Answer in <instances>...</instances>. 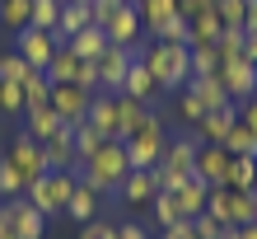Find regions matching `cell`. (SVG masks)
<instances>
[{
	"mask_svg": "<svg viewBox=\"0 0 257 239\" xmlns=\"http://www.w3.org/2000/svg\"><path fill=\"white\" fill-rule=\"evenodd\" d=\"M187 24H192V47H215L220 33H224V24H220V14H215V10L196 14V19H187Z\"/></svg>",
	"mask_w": 257,
	"mask_h": 239,
	"instance_id": "28",
	"label": "cell"
},
{
	"mask_svg": "<svg viewBox=\"0 0 257 239\" xmlns=\"http://www.w3.org/2000/svg\"><path fill=\"white\" fill-rule=\"evenodd\" d=\"M155 113L150 103H141V99H131V94H117V141H126L136 127L145 122V117Z\"/></svg>",
	"mask_w": 257,
	"mask_h": 239,
	"instance_id": "21",
	"label": "cell"
},
{
	"mask_svg": "<svg viewBox=\"0 0 257 239\" xmlns=\"http://www.w3.org/2000/svg\"><path fill=\"white\" fill-rule=\"evenodd\" d=\"M131 61H136V52L131 47H103V56L94 61V70H98V89H108V94H117L122 89V80H126V70H131ZM94 89V94H98Z\"/></svg>",
	"mask_w": 257,
	"mask_h": 239,
	"instance_id": "9",
	"label": "cell"
},
{
	"mask_svg": "<svg viewBox=\"0 0 257 239\" xmlns=\"http://www.w3.org/2000/svg\"><path fill=\"white\" fill-rule=\"evenodd\" d=\"M42 160H47V174H52V169H75V164H80V150H75V131L61 127L56 136H47V141H42Z\"/></svg>",
	"mask_w": 257,
	"mask_h": 239,
	"instance_id": "14",
	"label": "cell"
},
{
	"mask_svg": "<svg viewBox=\"0 0 257 239\" xmlns=\"http://www.w3.org/2000/svg\"><path fill=\"white\" fill-rule=\"evenodd\" d=\"M108 239H117V225H112V234H108Z\"/></svg>",
	"mask_w": 257,
	"mask_h": 239,
	"instance_id": "52",
	"label": "cell"
},
{
	"mask_svg": "<svg viewBox=\"0 0 257 239\" xmlns=\"http://www.w3.org/2000/svg\"><path fill=\"white\" fill-rule=\"evenodd\" d=\"M187 89L206 103V108H224V103H234L229 94H224V80H220V75H192V85H187Z\"/></svg>",
	"mask_w": 257,
	"mask_h": 239,
	"instance_id": "27",
	"label": "cell"
},
{
	"mask_svg": "<svg viewBox=\"0 0 257 239\" xmlns=\"http://www.w3.org/2000/svg\"><path fill=\"white\" fill-rule=\"evenodd\" d=\"M0 28L14 38L24 28H33V0H0Z\"/></svg>",
	"mask_w": 257,
	"mask_h": 239,
	"instance_id": "23",
	"label": "cell"
},
{
	"mask_svg": "<svg viewBox=\"0 0 257 239\" xmlns=\"http://www.w3.org/2000/svg\"><path fill=\"white\" fill-rule=\"evenodd\" d=\"M117 94H131V99H141V103H155L159 85H155V75H150L141 61H131V70H126V80H122V89H117Z\"/></svg>",
	"mask_w": 257,
	"mask_h": 239,
	"instance_id": "24",
	"label": "cell"
},
{
	"mask_svg": "<svg viewBox=\"0 0 257 239\" xmlns=\"http://www.w3.org/2000/svg\"><path fill=\"white\" fill-rule=\"evenodd\" d=\"M126 174H131V160H126V145L117 141V136H108L89 160L75 164V178L89 183L94 192H103V197H117V188H122Z\"/></svg>",
	"mask_w": 257,
	"mask_h": 239,
	"instance_id": "2",
	"label": "cell"
},
{
	"mask_svg": "<svg viewBox=\"0 0 257 239\" xmlns=\"http://www.w3.org/2000/svg\"><path fill=\"white\" fill-rule=\"evenodd\" d=\"M150 216H155V230H169V225H178V220H183V211H178V202H173V192H155Z\"/></svg>",
	"mask_w": 257,
	"mask_h": 239,
	"instance_id": "31",
	"label": "cell"
},
{
	"mask_svg": "<svg viewBox=\"0 0 257 239\" xmlns=\"http://www.w3.org/2000/svg\"><path fill=\"white\" fill-rule=\"evenodd\" d=\"M103 141H108V136H103L98 127H89V122H84V127H75V150H80V160H89Z\"/></svg>",
	"mask_w": 257,
	"mask_h": 239,
	"instance_id": "42",
	"label": "cell"
},
{
	"mask_svg": "<svg viewBox=\"0 0 257 239\" xmlns=\"http://www.w3.org/2000/svg\"><path fill=\"white\" fill-rule=\"evenodd\" d=\"M131 5H136V0H131Z\"/></svg>",
	"mask_w": 257,
	"mask_h": 239,
	"instance_id": "53",
	"label": "cell"
},
{
	"mask_svg": "<svg viewBox=\"0 0 257 239\" xmlns=\"http://www.w3.org/2000/svg\"><path fill=\"white\" fill-rule=\"evenodd\" d=\"M89 89L84 85H52V108H56V117L75 131V127H84V117H89Z\"/></svg>",
	"mask_w": 257,
	"mask_h": 239,
	"instance_id": "7",
	"label": "cell"
},
{
	"mask_svg": "<svg viewBox=\"0 0 257 239\" xmlns=\"http://www.w3.org/2000/svg\"><path fill=\"white\" fill-rule=\"evenodd\" d=\"M28 70H33V66H28L14 47H10V52L0 47V80H5V85H24V75H28Z\"/></svg>",
	"mask_w": 257,
	"mask_h": 239,
	"instance_id": "34",
	"label": "cell"
},
{
	"mask_svg": "<svg viewBox=\"0 0 257 239\" xmlns=\"http://www.w3.org/2000/svg\"><path fill=\"white\" fill-rule=\"evenodd\" d=\"M117 239H150V230L136 225V220H122V225H117Z\"/></svg>",
	"mask_w": 257,
	"mask_h": 239,
	"instance_id": "48",
	"label": "cell"
},
{
	"mask_svg": "<svg viewBox=\"0 0 257 239\" xmlns=\"http://www.w3.org/2000/svg\"><path fill=\"white\" fill-rule=\"evenodd\" d=\"M141 10V24H145V38H159L164 28L178 19V0H136Z\"/></svg>",
	"mask_w": 257,
	"mask_h": 239,
	"instance_id": "16",
	"label": "cell"
},
{
	"mask_svg": "<svg viewBox=\"0 0 257 239\" xmlns=\"http://www.w3.org/2000/svg\"><path fill=\"white\" fill-rule=\"evenodd\" d=\"M215 52H220V66L224 61H238V56L248 52V33H243V28H224L220 42H215Z\"/></svg>",
	"mask_w": 257,
	"mask_h": 239,
	"instance_id": "33",
	"label": "cell"
},
{
	"mask_svg": "<svg viewBox=\"0 0 257 239\" xmlns=\"http://www.w3.org/2000/svg\"><path fill=\"white\" fill-rule=\"evenodd\" d=\"M196 150H201V141L192 136H169V145H164V169H173V174H192V164H196Z\"/></svg>",
	"mask_w": 257,
	"mask_h": 239,
	"instance_id": "15",
	"label": "cell"
},
{
	"mask_svg": "<svg viewBox=\"0 0 257 239\" xmlns=\"http://www.w3.org/2000/svg\"><path fill=\"white\" fill-rule=\"evenodd\" d=\"M98 206H103V192H94L89 183H75V197L66 202V216L84 225V220H94V216H98Z\"/></svg>",
	"mask_w": 257,
	"mask_h": 239,
	"instance_id": "25",
	"label": "cell"
},
{
	"mask_svg": "<svg viewBox=\"0 0 257 239\" xmlns=\"http://www.w3.org/2000/svg\"><path fill=\"white\" fill-rule=\"evenodd\" d=\"M89 24H94V19H89V5H61V19H56L52 33L66 42V38H75V33H80V28H89Z\"/></svg>",
	"mask_w": 257,
	"mask_h": 239,
	"instance_id": "30",
	"label": "cell"
},
{
	"mask_svg": "<svg viewBox=\"0 0 257 239\" xmlns=\"http://www.w3.org/2000/svg\"><path fill=\"white\" fill-rule=\"evenodd\" d=\"M224 150H229V155H257V136H252L243 122H234L229 136H224Z\"/></svg>",
	"mask_w": 257,
	"mask_h": 239,
	"instance_id": "36",
	"label": "cell"
},
{
	"mask_svg": "<svg viewBox=\"0 0 257 239\" xmlns=\"http://www.w3.org/2000/svg\"><path fill=\"white\" fill-rule=\"evenodd\" d=\"M192 234H196V239H220V234H224V225H220L210 211H201V216H192Z\"/></svg>",
	"mask_w": 257,
	"mask_h": 239,
	"instance_id": "43",
	"label": "cell"
},
{
	"mask_svg": "<svg viewBox=\"0 0 257 239\" xmlns=\"http://www.w3.org/2000/svg\"><path fill=\"white\" fill-rule=\"evenodd\" d=\"M24 103L33 108V103H52V80H47V70H28L24 75Z\"/></svg>",
	"mask_w": 257,
	"mask_h": 239,
	"instance_id": "32",
	"label": "cell"
},
{
	"mask_svg": "<svg viewBox=\"0 0 257 239\" xmlns=\"http://www.w3.org/2000/svg\"><path fill=\"white\" fill-rule=\"evenodd\" d=\"M229 150H224V145H201V150H196V164H192V174L201 178L206 188H224L229 183Z\"/></svg>",
	"mask_w": 257,
	"mask_h": 239,
	"instance_id": "10",
	"label": "cell"
},
{
	"mask_svg": "<svg viewBox=\"0 0 257 239\" xmlns=\"http://www.w3.org/2000/svg\"><path fill=\"white\" fill-rule=\"evenodd\" d=\"M103 33H108V42L112 47H131L136 52V42L145 38V24H141V10L131 5V0H122L108 19H103Z\"/></svg>",
	"mask_w": 257,
	"mask_h": 239,
	"instance_id": "5",
	"label": "cell"
},
{
	"mask_svg": "<svg viewBox=\"0 0 257 239\" xmlns=\"http://www.w3.org/2000/svg\"><path fill=\"white\" fill-rule=\"evenodd\" d=\"M5 216H10V230L19 239H42L47 216H42L38 206H28V197H5Z\"/></svg>",
	"mask_w": 257,
	"mask_h": 239,
	"instance_id": "13",
	"label": "cell"
},
{
	"mask_svg": "<svg viewBox=\"0 0 257 239\" xmlns=\"http://www.w3.org/2000/svg\"><path fill=\"white\" fill-rule=\"evenodd\" d=\"M155 174H150V169H131L126 178H122V188H117V197H122L126 206H150V202H155Z\"/></svg>",
	"mask_w": 257,
	"mask_h": 239,
	"instance_id": "19",
	"label": "cell"
},
{
	"mask_svg": "<svg viewBox=\"0 0 257 239\" xmlns=\"http://www.w3.org/2000/svg\"><path fill=\"white\" fill-rule=\"evenodd\" d=\"M5 160L19 169V178L24 183H33V178H42L47 174V160H42V145L28 136V131H19V136L10 141V150H5Z\"/></svg>",
	"mask_w": 257,
	"mask_h": 239,
	"instance_id": "8",
	"label": "cell"
},
{
	"mask_svg": "<svg viewBox=\"0 0 257 239\" xmlns=\"http://www.w3.org/2000/svg\"><path fill=\"white\" fill-rule=\"evenodd\" d=\"M66 5H94V0H66Z\"/></svg>",
	"mask_w": 257,
	"mask_h": 239,
	"instance_id": "51",
	"label": "cell"
},
{
	"mask_svg": "<svg viewBox=\"0 0 257 239\" xmlns=\"http://www.w3.org/2000/svg\"><path fill=\"white\" fill-rule=\"evenodd\" d=\"M234 122H238V103H224V108H210L201 122L192 127V136L201 145H224V136H229Z\"/></svg>",
	"mask_w": 257,
	"mask_h": 239,
	"instance_id": "12",
	"label": "cell"
},
{
	"mask_svg": "<svg viewBox=\"0 0 257 239\" xmlns=\"http://www.w3.org/2000/svg\"><path fill=\"white\" fill-rule=\"evenodd\" d=\"M75 169H52V174H42V178H33V183L24 188V197H28V206H38L42 216H61L66 211V202L75 197Z\"/></svg>",
	"mask_w": 257,
	"mask_h": 239,
	"instance_id": "3",
	"label": "cell"
},
{
	"mask_svg": "<svg viewBox=\"0 0 257 239\" xmlns=\"http://www.w3.org/2000/svg\"><path fill=\"white\" fill-rule=\"evenodd\" d=\"M24 108H28V103H24V89L0 80V113H5V117H24Z\"/></svg>",
	"mask_w": 257,
	"mask_h": 239,
	"instance_id": "40",
	"label": "cell"
},
{
	"mask_svg": "<svg viewBox=\"0 0 257 239\" xmlns=\"http://www.w3.org/2000/svg\"><path fill=\"white\" fill-rule=\"evenodd\" d=\"M243 33H248V38H257V0L248 5V24H243Z\"/></svg>",
	"mask_w": 257,
	"mask_h": 239,
	"instance_id": "49",
	"label": "cell"
},
{
	"mask_svg": "<svg viewBox=\"0 0 257 239\" xmlns=\"http://www.w3.org/2000/svg\"><path fill=\"white\" fill-rule=\"evenodd\" d=\"M192 75H220V52L215 47H192Z\"/></svg>",
	"mask_w": 257,
	"mask_h": 239,
	"instance_id": "41",
	"label": "cell"
},
{
	"mask_svg": "<svg viewBox=\"0 0 257 239\" xmlns=\"http://www.w3.org/2000/svg\"><path fill=\"white\" fill-rule=\"evenodd\" d=\"M220 80H224V94H229L234 103H243L257 94V66L248 61V56H238V61H224L220 66Z\"/></svg>",
	"mask_w": 257,
	"mask_h": 239,
	"instance_id": "11",
	"label": "cell"
},
{
	"mask_svg": "<svg viewBox=\"0 0 257 239\" xmlns=\"http://www.w3.org/2000/svg\"><path fill=\"white\" fill-rule=\"evenodd\" d=\"M61 127H66V122L56 117V108H52V103H33V108H24V131H28V136H33L38 145L47 141V136H56Z\"/></svg>",
	"mask_w": 257,
	"mask_h": 239,
	"instance_id": "17",
	"label": "cell"
},
{
	"mask_svg": "<svg viewBox=\"0 0 257 239\" xmlns=\"http://www.w3.org/2000/svg\"><path fill=\"white\" fill-rule=\"evenodd\" d=\"M238 122H243V127L252 131V136H257V94H252V99H243V103H238Z\"/></svg>",
	"mask_w": 257,
	"mask_h": 239,
	"instance_id": "45",
	"label": "cell"
},
{
	"mask_svg": "<svg viewBox=\"0 0 257 239\" xmlns=\"http://www.w3.org/2000/svg\"><path fill=\"white\" fill-rule=\"evenodd\" d=\"M61 5L66 0H33V28H56V19H61Z\"/></svg>",
	"mask_w": 257,
	"mask_h": 239,
	"instance_id": "37",
	"label": "cell"
},
{
	"mask_svg": "<svg viewBox=\"0 0 257 239\" xmlns=\"http://www.w3.org/2000/svg\"><path fill=\"white\" fill-rule=\"evenodd\" d=\"M248 5L252 0H215V14H220L224 28H243L248 24Z\"/></svg>",
	"mask_w": 257,
	"mask_h": 239,
	"instance_id": "35",
	"label": "cell"
},
{
	"mask_svg": "<svg viewBox=\"0 0 257 239\" xmlns=\"http://www.w3.org/2000/svg\"><path fill=\"white\" fill-rule=\"evenodd\" d=\"M66 47L80 56V61H98V56H103V47H108V33H103L98 24H89V28H80L75 38H66Z\"/></svg>",
	"mask_w": 257,
	"mask_h": 239,
	"instance_id": "22",
	"label": "cell"
},
{
	"mask_svg": "<svg viewBox=\"0 0 257 239\" xmlns=\"http://www.w3.org/2000/svg\"><path fill=\"white\" fill-rule=\"evenodd\" d=\"M252 66H257V61H252Z\"/></svg>",
	"mask_w": 257,
	"mask_h": 239,
	"instance_id": "54",
	"label": "cell"
},
{
	"mask_svg": "<svg viewBox=\"0 0 257 239\" xmlns=\"http://www.w3.org/2000/svg\"><path fill=\"white\" fill-rule=\"evenodd\" d=\"M122 145H126L131 169H155V164L164 160V145H169V131H164L159 113H150V117H145V122L131 131V136H126Z\"/></svg>",
	"mask_w": 257,
	"mask_h": 239,
	"instance_id": "4",
	"label": "cell"
},
{
	"mask_svg": "<svg viewBox=\"0 0 257 239\" xmlns=\"http://www.w3.org/2000/svg\"><path fill=\"white\" fill-rule=\"evenodd\" d=\"M56 47H61V38L47 33V28H24V33L14 38V52H19L33 70H47L52 56H56Z\"/></svg>",
	"mask_w": 257,
	"mask_h": 239,
	"instance_id": "6",
	"label": "cell"
},
{
	"mask_svg": "<svg viewBox=\"0 0 257 239\" xmlns=\"http://www.w3.org/2000/svg\"><path fill=\"white\" fill-rule=\"evenodd\" d=\"M80 66H84V61L61 42L56 56H52V66H47V80H52V85H75V80H80Z\"/></svg>",
	"mask_w": 257,
	"mask_h": 239,
	"instance_id": "26",
	"label": "cell"
},
{
	"mask_svg": "<svg viewBox=\"0 0 257 239\" xmlns=\"http://www.w3.org/2000/svg\"><path fill=\"white\" fill-rule=\"evenodd\" d=\"M159 239H196V234H192V220H178V225L159 230Z\"/></svg>",
	"mask_w": 257,
	"mask_h": 239,
	"instance_id": "47",
	"label": "cell"
},
{
	"mask_svg": "<svg viewBox=\"0 0 257 239\" xmlns=\"http://www.w3.org/2000/svg\"><path fill=\"white\" fill-rule=\"evenodd\" d=\"M108 234H112V225H108V220H98V216L80 225V239H108Z\"/></svg>",
	"mask_w": 257,
	"mask_h": 239,
	"instance_id": "44",
	"label": "cell"
},
{
	"mask_svg": "<svg viewBox=\"0 0 257 239\" xmlns=\"http://www.w3.org/2000/svg\"><path fill=\"white\" fill-rule=\"evenodd\" d=\"M24 178H19V169H14V164L0 155V197H24Z\"/></svg>",
	"mask_w": 257,
	"mask_h": 239,
	"instance_id": "39",
	"label": "cell"
},
{
	"mask_svg": "<svg viewBox=\"0 0 257 239\" xmlns=\"http://www.w3.org/2000/svg\"><path fill=\"white\" fill-rule=\"evenodd\" d=\"M224 188L252 192V188H257V155H234V160H229V183H224Z\"/></svg>",
	"mask_w": 257,
	"mask_h": 239,
	"instance_id": "29",
	"label": "cell"
},
{
	"mask_svg": "<svg viewBox=\"0 0 257 239\" xmlns=\"http://www.w3.org/2000/svg\"><path fill=\"white\" fill-rule=\"evenodd\" d=\"M136 61L155 75L159 89H169V94H178V89L192 85V47H187V42L141 38V42H136Z\"/></svg>",
	"mask_w": 257,
	"mask_h": 239,
	"instance_id": "1",
	"label": "cell"
},
{
	"mask_svg": "<svg viewBox=\"0 0 257 239\" xmlns=\"http://www.w3.org/2000/svg\"><path fill=\"white\" fill-rule=\"evenodd\" d=\"M206 197H210V188H206V183H201L196 174H187L183 183L173 188V202H178V211H183V220L201 216V211H206Z\"/></svg>",
	"mask_w": 257,
	"mask_h": 239,
	"instance_id": "18",
	"label": "cell"
},
{
	"mask_svg": "<svg viewBox=\"0 0 257 239\" xmlns=\"http://www.w3.org/2000/svg\"><path fill=\"white\" fill-rule=\"evenodd\" d=\"M178 113H183V122H187V127H196V122H201V117H206L210 108H206V103L192 94V89H178Z\"/></svg>",
	"mask_w": 257,
	"mask_h": 239,
	"instance_id": "38",
	"label": "cell"
},
{
	"mask_svg": "<svg viewBox=\"0 0 257 239\" xmlns=\"http://www.w3.org/2000/svg\"><path fill=\"white\" fill-rule=\"evenodd\" d=\"M206 10H215V0H178V14H183V19H196V14H206Z\"/></svg>",
	"mask_w": 257,
	"mask_h": 239,
	"instance_id": "46",
	"label": "cell"
},
{
	"mask_svg": "<svg viewBox=\"0 0 257 239\" xmlns=\"http://www.w3.org/2000/svg\"><path fill=\"white\" fill-rule=\"evenodd\" d=\"M238 239H257V220H248V225H238Z\"/></svg>",
	"mask_w": 257,
	"mask_h": 239,
	"instance_id": "50",
	"label": "cell"
},
{
	"mask_svg": "<svg viewBox=\"0 0 257 239\" xmlns=\"http://www.w3.org/2000/svg\"><path fill=\"white\" fill-rule=\"evenodd\" d=\"M89 127H98L103 136H117V94H108V89H98L94 99H89Z\"/></svg>",
	"mask_w": 257,
	"mask_h": 239,
	"instance_id": "20",
	"label": "cell"
}]
</instances>
